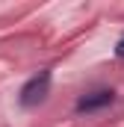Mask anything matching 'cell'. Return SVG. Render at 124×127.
I'll return each mask as SVG.
<instances>
[{"mask_svg": "<svg viewBox=\"0 0 124 127\" xmlns=\"http://www.w3.org/2000/svg\"><path fill=\"white\" fill-rule=\"evenodd\" d=\"M112 92L109 89H100V92H92V95H83L80 100H77V112H94V109H103V106H109L112 103Z\"/></svg>", "mask_w": 124, "mask_h": 127, "instance_id": "2", "label": "cell"}, {"mask_svg": "<svg viewBox=\"0 0 124 127\" xmlns=\"http://www.w3.org/2000/svg\"><path fill=\"white\" fill-rule=\"evenodd\" d=\"M115 56H118V59H124V38L115 44Z\"/></svg>", "mask_w": 124, "mask_h": 127, "instance_id": "3", "label": "cell"}, {"mask_svg": "<svg viewBox=\"0 0 124 127\" xmlns=\"http://www.w3.org/2000/svg\"><path fill=\"white\" fill-rule=\"evenodd\" d=\"M47 92H50V71H41V74H35V77H30L24 83V89H21V106L41 103L47 97Z\"/></svg>", "mask_w": 124, "mask_h": 127, "instance_id": "1", "label": "cell"}]
</instances>
